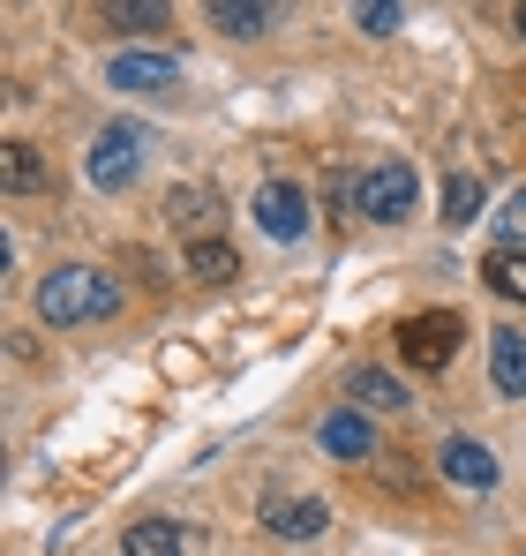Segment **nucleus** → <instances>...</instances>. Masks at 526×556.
<instances>
[{
    "instance_id": "0eeeda50",
    "label": "nucleus",
    "mask_w": 526,
    "mask_h": 556,
    "mask_svg": "<svg viewBox=\"0 0 526 556\" xmlns=\"http://www.w3.org/2000/svg\"><path fill=\"white\" fill-rule=\"evenodd\" d=\"M437 466H443V481H451V489H474V496H489V489H497V452H489L481 437H443Z\"/></svg>"
},
{
    "instance_id": "a211bd4d",
    "label": "nucleus",
    "mask_w": 526,
    "mask_h": 556,
    "mask_svg": "<svg viewBox=\"0 0 526 556\" xmlns=\"http://www.w3.org/2000/svg\"><path fill=\"white\" fill-rule=\"evenodd\" d=\"M105 23H113V30H166V8H151V0H113Z\"/></svg>"
},
{
    "instance_id": "f03ea898",
    "label": "nucleus",
    "mask_w": 526,
    "mask_h": 556,
    "mask_svg": "<svg viewBox=\"0 0 526 556\" xmlns=\"http://www.w3.org/2000/svg\"><path fill=\"white\" fill-rule=\"evenodd\" d=\"M143 151H151V136L136 128V121H113V128H98L90 136V159H84V174H90V188H128L136 181V166H143Z\"/></svg>"
},
{
    "instance_id": "6e6552de",
    "label": "nucleus",
    "mask_w": 526,
    "mask_h": 556,
    "mask_svg": "<svg viewBox=\"0 0 526 556\" xmlns=\"http://www.w3.org/2000/svg\"><path fill=\"white\" fill-rule=\"evenodd\" d=\"M263 527L286 534V542H316V534L331 527V504H324V496H278V489H271V496H263Z\"/></svg>"
},
{
    "instance_id": "39448f33",
    "label": "nucleus",
    "mask_w": 526,
    "mask_h": 556,
    "mask_svg": "<svg viewBox=\"0 0 526 556\" xmlns=\"http://www.w3.org/2000/svg\"><path fill=\"white\" fill-rule=\"evenodd\" d=\"M249 211H256V226L271 233V241H301V233L316 226V203H309L301 181H263Z\"/></svg>"
},
{
    "instance_id": "6ab92c4d",
    "label": "nucleus",
    "mask_w": 526,
    "mask_h": 556,
    "mask_svg": "<svg viewBox=\"0 0 526 556\" xmlns=\"http://www.w3.org/2000/svg\"><path fill=\"white\" fill-rule=\"evenodd\" d=\"M353 23H361V30H376V38H391V30L406 23V8H391V0H368V8H353Z\"/></svg>"
},
{
    "instance_id": "f3484780",
    "label": "nucleus",
    "mask_w": 526,
    "mask_h": 556,
    "mask_svg": "<svg viewBox=\"0 0 526 556\" xmlns=\"http://www.w3.org/2000/svg\"><path fill=\"white\" fill-rule=\"evenodd\" d=\"M481 218V181L474 174H451L443 181V226H474Z\"/></svg>"
},
{
    "instance_id": "412c9836",
    "label": "nucleus",
    "mask_w": 526,
    "mask_h": 556,
    "mask_svg": "<svg viewBox=\"0 0 526 556\" xmlns=\"http://www.w3.org/2000/svg\"><path fill=\"white\" fill-rule=\"evenodd\" d=\"M512 30H519V38H526V0H519V8H512Z\"/></svg>"
},
{
    "instance_id": "ddd939ff",
    "label": "nucleus",
    "mask_w": 526,
    "mask_h": 556,
    "mask_svg": "<svg viewBox=\"0 0 526 556\" xmlns=\"http://www.w3.org/2000/svg\"><path fill=\"white\" fill-rule=\"evenodd\" d=\"M121 556H188V542H180V527H166V519H136L121 534Z\"/></svg>"
},
{
    "instance_id": "aec40b11",
    "label": "nucleus",
    "mask_w": 526,
    "mask_h": 556,
    "mask_svg": "<svg viewBox=\"0 0 526 556\" xmlns=\"http://www.w3.org/2000/svg\"><path fill=\"white\" fill-rule=\"evenodd\" d=\"M497 233H504V249H526V188L497 211Z\"/></svg>"
},
{
    "instance_id": "7ed1b4c3",
    "label": "nucleus",
    "mask_w": 526,
    "mask_h": 556,
    "mask_svg": "<svg viewBox=\"0 0 526 556\" xmlns=\"http://www.w3.org/2000/svg\"><path fill=\"white\" fill-rule=\"evenodd\" d=\"M414 195H422V181H414V166H399V159L368 166V174H361V188H353V203H361L376 226H399V218H414Z\"/></svg>"
},
{
    "instance_id": "2eb2a0df",
    "label": "nucleus",
    "mask_w": 526,
    "mask_h": 556,
    "mask_svg": "<svg viewBox=\"0 0 526 556\" xmlns=\"http://www.w3.org/2000/svg\"><path fill=\"white\" fill-rule=\"evenodd\" d=\"M188 271L218 286V278L241 271V256H234V241H218V233H196V241H188Z\"/></svg>"
},
{
    "instance_id": "f257e3e1",
    "label": "nucleus",
    "mask_w": 526,
    "mask_h": 556,
    "mask_svg": "<svg viewBox=\"0 0 526 556\" xmlns=\"http://www.w3.org/2000/svg\"><path fill=\"white\" fill-rule=\"evenodd\" d=\"M113 308H121V286L105 271H90V264H61V271L38 278V316H46L53 331L98 324V316H113Z\"/></svg>"
},
{
    "instance_id": "1a4fd4ad",
    "label": "nucleus",
    "mask_w": 526,
    "mask_h": 556,
    "mask_svg": "<svg viewBox=\"0 0 526 556\" xmlns=\"http://www.w3.org/2000/svg\"><path fill=\"white\" fill-rule=\"evenodd\" d=\"M316 444H324L331 459L361 466L368 452H376V429H368V414H361V406H331V414L316 421Z\"/></svg>"
},
{
    "instance_id": "4468645a",
    "label": "nucleus",
    "mask_w": 526,
    "mask_h": 556,
    "mask_svg": "<svg viewBox=\"0 0 526 556\" xmlns=\"http://www.w3.org/2000/svg\"><path fill=\"white\" fill-rule=\"evenodd\" d=\"M211 30H226V38H263V30H271V8H256V0H211Z\"/></svg>"
},
{
    "instance_id": "9d476101",
    "label": "nucleus",
    "mask_w": 526,
    "mask_h": 556,
    "mask_svg": "<svg viewBox=\"0 0 526 556\" xmlns=\"http://www.w3.org/2000/svg\"><path fill=\"white\" fill-rule=\"evenodd\" d=\"M489 383H497V399H526V331L519 324H504L489 339Z\"/></svg>"
},
{
    "instance_id": "423d86ee",
    "label": "nucleus",
    "mask_w": 526,
    "mask_h": 556,
    "mask_svg": "<svg viewBox=\"0 0 526 556\" xmlns=\"http://www.w3.org/2000/svg\"><path fill=\"white\" fill-rule=\"evenodd\" d=\"M105 84H113V91H136V98H174L180 91V61L174 53H113Z\"/></svg>"
},
{
    "instance_id": "20e7f679",
    "label": "nucleus",
    "mask_w": 526,
    "mask_h": 556,
    "mask_svg": "<svg viewBox=\"0 0 526 556\" xmlns=\"http://www.w3.org/2000/svg\"><path fill=\"white\" fill-rule=\"evenodd\" d=\"M459 339H466V324H459L451 308H422V316L399 324V354H406L414 369H443V362L459 354Z\"/></svg>"
},
{
    "instance_id": "dca6fc26",
    "label": "nucleus",
    "mask_w": 526,
    "mask_h": 556,
    "mask_svg": "<svg viewBox=\"0 0 526 556\" xmlns=\"http://www.w3.org/2000/svg\"><path fill=\"white\" fill-rule=\"evenodd\" d=\"M481 278H489L497 301H526V249H489Z\"/></svg>"
},
{
    "instance_id": "f8f14e48",
    "label": "nucleus",
    "mask_w": 526,
    "mask_h": 556,
    "mask_svg": "<svg viewBox=\"0 0 526 556\" xmlns=\"http://www.w3.org/2000/svg\"><path fill=\"white\" fill-rule=\"evenodd\" d=\"M0 181H8V195H30V188H53V174H46L38 143H8L0 151Z\"/></svg>"
},
{
    "instance_id": "9b49d317",
    "label": "nucleus",
    "mask_w": 526,
    "mask_h": 556,
    "mask_svg": "<svg viewBox=\"0 0 526 556\" xmlns=\"http://www.w3.org/2000/svg\"><path fill=\"white\" fill-rule=\"evenodd\" d=\"M347 391H353V406H361V414H399V406L414 399V391H406L399 376H391V369H376V362H361V369L347 376Z\"/></svg>"
}]
</instances>
